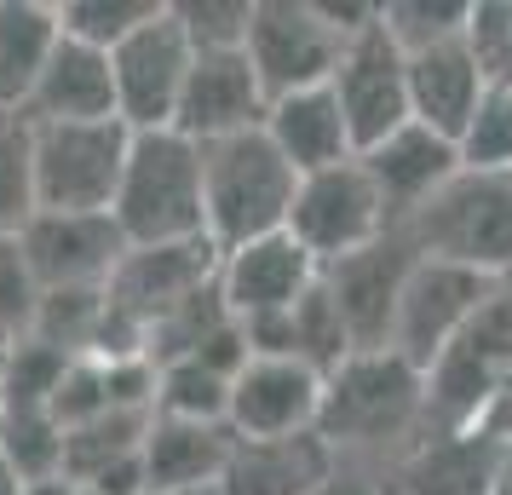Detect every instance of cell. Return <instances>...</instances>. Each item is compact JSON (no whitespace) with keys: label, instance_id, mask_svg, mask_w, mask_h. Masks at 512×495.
<instances>
[{"label":"cell","instance_id":"6da1fadb","mask_svg":"<svg viewBox=\"0 0 512 495\" xmlns=\"http://www.w3.org/2000/svg\"><path fill=\"white\" fill-rule=\"evenodd\" d=\"M110 219L127 248L208 242V231H202V150L173 127L133 133Z\"/></svg>","mask_w":512,"mask_h":495},{"label":"cell","instance_id":"7a4b0ae2","mask_svg":"<svg viewBox=\"0 0 512 495\" xmlns=\"http://www.w3.org/2000/svg\"><path fill=\"white\" fill-rule=\"evenodd\" d=\"M196 150H202V231L219 254L288 231L300 173L282 162L277 144L259 127L219 144H196Z\"/></svg>","mask_w":512,"mask_h":495},{"label":"cell","instance_id":"3957f363","mask_svg":"<svg viewBox=\"0 0 512 495\" xmlns=\"http://www.w3.org/2000/svg\"><path fill=\"white\" fill-rule=\"evenodd\" d=\"M397 231L420 260L478 271L489 283H512V173H455L432 190Z\"/></svg>","mask_w":512,"mask_h":495},{"label":"cell","instance_id":"277c9868","mask_svg":"<svg viewBox=\"0 0 512 495\" xmlns=\"http://www.w3.org/2000/svg\"><path fill=\"white\" fill-rule=\"evenodd\" d=\"M426 421V380L397 352H351L334 375H323V438L340 461L351 449H386Z\"/></svg>","mask_w":512,"mask_h":495},{"label":"cell","instance_id":"5b68a950","mask_svg":"<svg viewBox=\"0 0 512 495\" xmlns=\"http://www.w3.org/2000/svg\"><path fill=\"white\" fill-rule=\"evenodd\" d=\"M35 127V213H110L127 162L121 121H29Z\"/></svg>","mask_w":512,"mask_h":495},{"label":"cell","instance_id":"8992f818","mask_svg":"<svg viewBox=\"0 0 512 495\" xmlns=\"http://www.w3.org/2000/svg\"><path fill=\"white\" fill-rule=\"evenodd\" d=\"M512 375V283H501L484 300V311L455 334V346L426 369V426L443 432H472L484 403Z\"/></svg>","mask_w":512,"mask_h":495},{"label":"cell","instance_id":"52a82bcc","mask_svg":"<svg viewBox=\"0 0 512 495\" xmlns=\"http://www.w3.org/2000/svg\"><path fill=\"white\" fill-rule=\"evenodd\" d=\"M392 231H397L392 213H386L380 190H374V179L363 173L357 156L340 167H323V173H305L300 190H294V208H288V236L323 271L374 248V242H386Z\"/></svg>","mask_w":512,"mask_h":495},{"label":"cell","instance_id":"ba28073f","mask_svg":"<svg viewBox=\"0 0 512 495\" xmlns=\"http://www.w3.org/2000/svg\"><path fill=\"white\" fill-rule=\"evenodd\" d=\"M340 52H346V35L328 24L323 0H254L242 58L259 75L265 104L271 98H288V93L328 87Z\"/></svg>","mask_w":512,"mask_h":495},{"label":"cell","instance_id":"9c48e42d","mask_svg":"<svg viewBox=\"0 0 512 495\" xmlns=\"http://www.w3.org/2000/svg\"><path fill=\"white\" fill-rule=\"evenodd\" d=\"M501 283H489L478 271H461V265H443V260H409L403 271V288H397V311H392V340L386 352H397L409 369H432L455 334L484 311V300Z\"/></svg>","mask_w":512,"mask_h":495},{"label":"cell","instance_id":"30bf717a","mask_svg":"<svg viewBox=\"0 0 512 495\" xmlns=\"http://www.w3.org/2000/svg\"><path fill=\"white\" fill-rule=\"evenodd\" d=\"M190 41L173 24V6H162L144 29H133L116 52H110V75H116V121L127 133H162L179 116V93L190 75Z\"/></svg>","mask_w":512,"mask_h":495},{"label":"cell","instance_id":"8fae6325","mask_svg":"<svg viewBox=\"0 0 512 495\" xmlns=\"http://www.w3.org/2000/svg\"><path fill=\"white\" fill-rule=\"evenodd\" d=\"M18 254L41 294H98L110 288L127 242L110 213H35L18 231Z\"/></svg>","mask_w":512,"mask_h":495},{"label":"cell","instance_id":"7c38bea8","mask_svg":"<svg viewBox=\"0 0 512 495\" xmlns=\"http://www.w3.org/2000/svg\"><path fill=\"white\" fill-rule=\"evenodd\" d=\"M328 93L346 116L357 156L374 150L380 139H392L397 127H409V70H403V52L392 47V35L380 24L346 41L340 64L328 75Z\"/></svg>","mask_w":512,"mask_h":495},{"label":"cell","instance_id":"4fadbf2b","mask_svg":"<svg viewBox=\"0 0 512 495\" xmlns=\"http://www.w3.org/2000/svg\"><path fill=\"white\" fill-rule=\"evenodd\" d=\"M323 421V375L300 357H248L231 380V438H300Z\"/></svg>","mask_w":512,"mask_h":495},{"label":"cell","instance_id":"5bb4252c","mask_svg":"<svg viewBox=\"0 0 512 495\" xmlns=\"http://www.w3.org/2000/svg\"><path fill=\"white\" fill-rule=\"evenodd\" d=\"M219 277V248L213 242H167V248H127L110 277V306L133 323V329H156L167 311H179L185 300L208 294Z\"/></svg>","mask_w":512,"mask_h":495},{"label":"cell","instance_id":"9a60e30c","mask_svg":"<svg viewBox=\"0 0 512 495\" xmlns=\"http://www.w3.org/2000/svg\"><path fill=\"white\" fill-rule=\"evenodd\" d=\"M323 265L305 254L288 231L277 236H259V242H242L231 254H219V300L231 311V323H254V317H282L294 311L317 288Z\"/></svg>","mask_w":512,"mask_h":495},{"label":"cell","instance_id":"2e32d148","mask_svg":"<svg viewBox=\"0 0 512 495\" xmlns=\"http://www.w3.org/2000/svg\"><path fill=\"white\" fill-rule=\"evenodd\" d=\"M409 260H415L409 236L392 231L386 242H374V248H363V254H351V260L323 271V288L334 300V311H340V329H346L351 352H386L397 288H403Z\"/></svg>","mask_w":512,"mask_h":495},{"label":"cell","instance_id":"e0dca14e","mask_svg":"<svg viewBox=\"0 0 512 495\" xmlns=\"http://www.w3.org/2000/svg\"><path fill=\"white\" fill-rule=\"evenodd\" d=\"M259 121H265V93H259V75L248 70V58L242 52H196L173 133H185L190 144H219L236 133H254Z\"/></svg>","mask_w":512,"mask_h":495},{"label":"cell","instance_id":"ac0fdd59","mask_svg":"<svg viewBox=\"0 0 512 495\" xmlns=\"http://www.w3.org/2000/svg\"><path fill=\"white\" fill-rule=\"evenodd\" d=\"M403 70H409V121L432 127L443 139L455 144L478 98L489 93V75L478 64V52L461 41H443V47H426V52H403Z\"/></svg>","mask_w":512,"mask_h":495},{"label":"cell","instance_id":"d6986e66","mask_svg":"<svg viewBox=\"0 0 512 495\" xmlns=\"http://www.w3.org/2000/svg\"><path fill=\"white\" fill-rule=\"evenodd\" d=\"M357 162H363V173L374 179L380 202H386V213H392V225H403L432 190H443L455 173H461L455 144L443 139V133H432V127H420V121L397 127L392 139H380L374 150H363Z\"/></svg>","mask_w":512,"mask_h":495},{"label":"cell","instance_id":"ffe728a7","mask_svg":"<svg viewBox=\"0 0 512 495\" xmlns=\"http://www.w3.org/2000/svg\"><path fill=\"white\" fill-rule=\"evenodd\" d=\"M334 449L317 432L300 438H236L219 472V495H311L334 472Z\"/></svg>","mask_w":512,"mask_h":495},{"label":"cell","instance_id":"44dd1931","mask_svg":"<svg viewBox=\"0 0 512 495\" xmlns=\"http://www.w3.org/2000/svg\"><path fill=\"white\" fill-rule=\"evenodd\" d=\"M259 133L277 144V156L294 173H323V167H340L351 162V133H346V116L328 87H311V93H288V98H271L265 104V121Z\"/></svg>","mask_w":512,"mask_h":495},{"label":"cell","instance_id":"7402d4cb","mask_svg":"<svg viewBox=\"0 0 512 495\" xmlns=\"http://www.w3.org/2000/svg\"><path fill=\"white\" fill-rule=\"evenodd\" d=\"M29 121H116V75H110V52L87 47V41H58L52 64L41 70L35 93L24 104Z\"/></svg>","mask_w":512,"mask_h":495},{"label":"cell","instance_id":"603a6c76","mask_svg":"<svg viewBox=\"0 0 512 495\" xmlns=\"http://www.w3.org/2000/svg\"><path fill=\"white\" fill-rule=\"evenodd\" d=\"M231 426L202 421H162L150 415L144 426V490H219V472L231 461Z\"/></svg>","mask_w":512,"mask_h":495},{"label":"cell","instance_id":"cb8c5ba5","mask_svg":"<svg viewBox=\"0 0 512 495\" xmlns=\"http://www.w3.org/2000/svg\"><path fill=\"white\" fill-rule=\"evenodd\" d=\"M64 41L58 6L47 0H0V110H24L41 70Z\"/></svg>","mask_w":512,"mask_h":495},{"label":"cell","instance_id":"d4e9b609","mask_svg":"<svg viewBox=\"0 0 512 495\" xmlns=\"http://www.w3.org/2000/svg\"><path fill=\"white\" fill-rule=\"evenodd\" d=\"M231 369L219 363H202V357H173V363H156V398H150V415L162 421H202V426H225V409H231Z\"/></svg>","mask_w":512,"mask_h":495},{"label":"cell","instance_id":"484cf974","mask_svg":"<svg viewBox=\"0 0 512 495\" xmlns=\"http://www.w3.org/2000/svg\"><path fill=\"white\" fill-rule=\"evenodd\" d=\"M35 219V127L24 110H0V236Z\"/></svg>","mask_w":512,"mask_h":495},{"label":"cell","instance_id":"4316f807","mask_svg":"<svg viewBox=\"0 0 512 495\" xmlns=\"http://www.w3.org/2000/svg\"><path fill=\"white\" fill-rule=\"evenodd\" d=\"M455 162L466 173H512V87L489 81L472 121L455 133Z\"/></svg>","mask_w":512,"mask_h":495},{"label":"cell","instance_id":"83f0119b","mask_svg":"<svg viewBox=\"0 0 512 495\" xmlns=\"http://www.w3.org/2000/svg\"><path fill=\"white\" fill-rule=\"evenodd\" d=\"M472 24V0H386L380 29L392 35L397 52H426L443 41H461Z\"/></svg>","mask_w":512,"mask_h":495},{"label":"cell","instance_id":"f1b7e54d","mask_svg":"<svg viewBox=\"0 0 512 495\" xmlns=\"http://www.w3.org/2000/svg\"><path fill=\"white\" fill-rule=\"evenodd\" d=\"M0 461L24 484L64 478V426L52 415H0Z\"/></svg>","mask_w":512,"mask_h":495},{"label":"cell","instance_id":"f546056e","mask_svg":"<svg viewBox=\"0 0 512 495\" xmlns=\"http://www.w3.org/2000/svg\"><path fill=\"white\" fill-rule=\"evenodd\" d=\"M167 0H64L58 6V24L70 41H87L98 52H116L133 29H144Z\"/></svg>","mask_w":512,"mask_h":495},{"label":"cell","instance_id":"4dcf8cb0","mask_svg":"<svg viewBox=\"0 0 512 495\" xmlns=\"http://www.w3.org/2000/svg\"><path fill=\"white\" fill-rule=\"evenodd\" d=\"M173 24L185 29L190 52H242L254 0H167Z\"/></svg>","mask_w":512,"mask_h":495},{"label":"cell","instance_id":"1f68e13d","mask_svg":"<svg viewBox=\"0 0 512 495\" xmlns=\"http://www.w3.org/2000/svg\"><path fill=\"white\" fill-rule=\"evenodd\" d=\"M35 311H41V288L18 254V236H0V340H29Z\"/></svg>","mask_w":512,"mask_h":495},{"label":"cell","instance_id":"d6a6232c","mask_svg":"<svg viewBox=\"0 0 512 495\" xmlns=\"http://www.w3.org/2000/svg\"><path fill=\"white\" fill-rule=\"evenodd\" d=\"M311 495H386V490L374 484L369 472H357V467H346V461H334V472H328V478H323Z\"/></svg>","mask_w":512,"mask_h":495},{"label":"cell","instance_id":"836d02e7","mask_svg":"<svg viewBox=\"0 0 512 495\" xmlns=\"http://www.w3.org/2000/svg\"><path fill=\"white\" fill-rule=\"evenodd\" d=\"M24 490H29V484H24L12 467H6V461H0V495H24Z\"/></svg>","mask_w":512,"mask_h":495},{"label":"cell","instance_id":"e575fe53","mask_svg":"<svg viewBox=\"0 0 512 495\" xmlns=\"http://www.w3.org/2000/svg\"><path fill=\"white\" fill-rule=\"evenodd\" d=\"M24 495H75L70 484H64V478H52V484H29Z\"/></svg>","mask_w":512,"mask_h":495},{"label":"cell","instance_id":"d590c367","mask_svg":"<svg viewBox=\"0 0 512 495\" xmlns=\"http://www.w3.org/2000/svg\"><path fill=\"white\" fill-rule=\"evenodd\" d=\"M12 346H18V340H0V386H6V363H12Z\"/></svg>","mask_w":512,"mask_h":495},{"label":"cell","instance_id":"8d00e7d4","mask_svg":"<svg viewBox=\"0 0 512 495\" xmlns=\"http://www.w3.org/2000/svg\"><path fill=\"white\" fill-rule=\"evenodd\" d=\"M139 495H219V490H139Z\"/></svg>","mask_w":512,"mask_h":495}]
</instances>
